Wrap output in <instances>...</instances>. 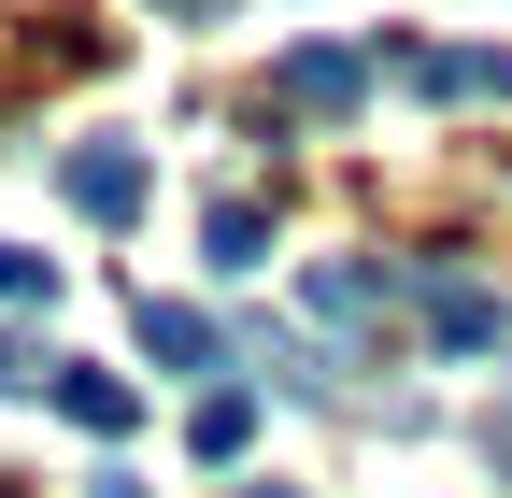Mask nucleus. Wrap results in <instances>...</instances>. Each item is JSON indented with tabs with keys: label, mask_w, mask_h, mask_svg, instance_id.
Listing matches in <instances>:
<instances>
[{
	"label": "nucleus",
	"mask_w": 512,
	"mask_h": 498,
	"mask_svg": "<svg viewBox=\"0 0 512 498\" xmlns=\"http://www.w3.org/2000/svg\"><path fill=\"white\" fill-rule=\"evenodd\" d=\"M57 200H72L86 228H128L143 214V143H72L57 157Z\"/></svg>",
	"instance_id": "f257e3e1"
},
{
	"label": "nucleus",
	"mask_w": 512,
	"mask_h": 498,
	"mask_svg": "<svg viewBox=\"0 0 512 498\" xmlns=\"http://www.w3.org/2000/svg\"><path fill=\"white\" fill-rule=\"evenodd\" d=\"M370 100V57L356 43H299V57H271V114H356Z\"/></svg>",
	"instance_id": "f03ea898"
},
{
	"label": "nucleus",
	"mask_w": 512,
	"mask_h": 498,
	"mask_svg": "<svg viewBox=\"0 0 512 498\" xmlns=\"http://www.w3.org/2000/svg\"><path fill=\"white\" fill-rule=\"evenodd\" d=\"M427 342H441V356H498V342H512V299H498L484 271H427Z\"/></svg>",
	"instance_id": "7ed1b4c3"
},
{
	"label": "nucleus",
	"mask_w": 512,
	"mask_h": 498,
	"mask_svg": "<svg viewBox=\"0 0 512 498\" xmlns=\"http://www.w3.org/2000/svg\"><path fill=\"white\" fill-rule=\"evenodd\" d=\"M43 399L86 427V442H128V427H143V385H128V370H100V356H57L43 370Z\"/></svg>",
	"instance_id": "20e7f679"
},
{
	"label": "nucleus",
	"mask_w": 512,
	"mask_h": 498,
	"mask_svg": "<svg viewBox=\"0 0 512 498\" xmlns=\"http://www.w3.org/2000/svg\"><path fill=\"white\" fill-rule=\"evenodd\" d=\"M413 86H427V100H512V57H498V43H427Z\"/></svg>",
	"instance_id": "39448f33"
},
{
	"label": "nucleus",
	"mask_w": 512,
	"mask_h": 498,
	"mask_svg": "<svg viewBox=\"0 0 512 498\" xmlns=\"http://www.w3.org/2000/svg\"><path fill=\"white\" fill-rule=\"evenodd\" d=\"M143 356H157V370H214L228 342H214V314H200V299H157V285H143Z\"/></svg>",
	"instance_id": "423d86ee"
},
{
	"label": "nucleus",
	"mask_w": 512,
	"mask_h": 498,
	"mask_svg": "<svg viewBox=\"0 0 512 498\" xmlns=\"http://www.w3.org/2000/svg\"><path fill=\"white\" fill-rule=\"evenodd\" d=\"M242 442H256V385H200V413H185V456H214V470H228Z\"/></svg>",
	"instance_id": "0eeeda50"
},
{
	"label": "nucleus",
	"mask_w": 512,
	"mask_h": 498,
	"mask_svg": "<svg viewBox=\"0 0 512 498\" xmlns=\"http://www.w3.org/2000/svg\"><path fill=\"white\" fill-rule=\"evenodd\" d=\"M200 242H214V271H271V214H256L242 185H228V200L200 214Z\"/></svg>",
	"instance_id": "6e6552de"
},
{
	"label": "nucleus",
	"mask_w": 512,
	"mask_h": 498,
	"mask_svg": "<svg viewBox=\"0 0 512 498\" xmlns=\"http://www.w3.org/2000/svg\"><path fill=\"white\" fill-rule=\"evenodd\" d=\"M313 314H342V328H370V314H384V271H356V257H342V271H313Z\"/></svg>",
	"instance_id": "1a4fd4ad"
},
{
	"label": "nucleus",
	"mask_w": 512,
	"mask_h": 498,
	"mask_svg": "<svg viewBox=\"0 0 512 498\" xmlns=\"http://www.w3.org/2000/svg\"><path fill=\"white\" fill-rule=\"evenodd\" d=\"M0 299H15V314H29V299H57V257H29V242H0Z\"/></svg>",
	"instance_id": "9d476101"
},
{
	"label": "nucleus",
	"mask_w": 512,
	"mask_h": 498,
	"mask_svg": "<svg viewBox=\"0 0 512 498\" xmlns=\"http://www.w3.org/2000/svg\"><path fill=\"white\" fill-rule=\"evenodd\" d=\"M484 456H498V484H512V413H498V442H484Z\"/></svg>",
	"instance_id": "9b49d317"
},
{
	"label": "nucleus",
	"mask_w": 512,
	"mask_h": 498,
	"mask_svg": "<svg viewBox=\"0 0 512 498\" xmlns=\"http://www.w3.org/2000/svg\"><path fill=\"white\" fill-rule=\"evenodd\" d=\"M157 15H214V0H157Z\"/></svg>",
	"instance_id": "f8f14e48"
},
{
	"label": "nucleus",
	"mask_w": 512,
	"mask_h": 498,
	"mask_svg": "<svg viewBox=\"0 0 512 498\" xmlns=\"http://www.w3.org/2000/svg\"><path fill=\"white\" fill-rule=\"evenodd\" d=\"M100 498H143V484H100Z\"/></svg>",
	"instance_id": "ddd939ff"
},
{
	"label": "nucleus",
	"mask_w": 512,
	"mask_h": 498,
	"mask_svg": "<svg viewBox=\"0 0 512 498\" xmlns=\"http://www.w3.org/2000/svg\"><path fill=\"white\" fill-rule=\"evenodd\" d=\"M242 498H285V484H242Z\"/></svg>",
	"instance_id": "4468645a"
}]
</instances>
